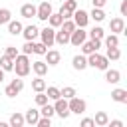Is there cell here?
I'll return each mask as SVG.
<instances>
[{
	"label": "cell",
	"instance_id": "6da1fadb",
	"mask_svg": "<svg viewBox=\"0 0 127 127\" xmlns=\"http://www.w3.org/2000/svg\"><path fill=\"white\" fill-rule=\"evenodd\" d=\"M12 71H16L18 77H26L30 73V58L26 54H18L14 58V69Z\"/></svg>",
	"mask_w": 127,
	"mask_h": 127
},
{
	"label": "cell",
	"instance_id": "7a4b0ae2",
	"mask_svg": "<svg viewBox=\"0 0 127 127\" xmlns=\"http://www.w3.org/2000/svg\"><path fill=\"white\" fill-rule=\"evenodd\" d=\"M87 65H91V67H95V69L105 71V69L109 67V60H107L105 56H101V54L93 52V54H89V56H87Z\"/></svg>",
	"mask_w": 127,
	"mask_h": 127
},
{
	"label": "cell",
	"instance_id": "3957f363",
	"mask_svg": "<svg viewBox=\"0 0 127 127\" xmlns=\"http://www.w3.org/2000/svg\"><path fill=\"white\" fill-rule=\"evenodd\" d=\"M67 107H69V113L83 115V113H85V109H87V103H85L81 97L73 95V97H69V99H67Z\"/></svg>",
	"mask_w": 127,
	"mask_h": 127
},
{
	"label": "cell",
	"instance_id": "277c9868",
	"mask_svg": "<svg viewBox=\"0 0 127 127\" xmlns=\"http://www.w3.org/2000/svg\"><path fill=\"white\" fill-rule=\"evenodd\" d=\"M54 111H56L62 119H67V117H69L67 99H65V97H58V99H54Z\"/></svg>",
	"mask_w": 127,
	"mask_h": 127
},
{
	"label": "cell",
	"instance_id": "5b68a950",
	"mask_svg": "<svg viewBox=\"0 0 127 127\" xmlns=\"http://www.w3.org/2000/svg\"><path fill=\"white\" fill-rule=\"evenodd\" d=\"M40 38H42V44L46 46V48H52L56 42H54V38H56V28H52V26H46L44 30H40Z\"/></svg>",
	"mask_w": 127,
	"mask_h": 127
},
{
	"label": "cell",
	"instance_id": "8992f818",
	"mask_svg": "<svg viewBox=\"0 0 127 127\" xmlns=\"http://www.w3.org/2000/svg\"><path fill=\"white\" fill-rule=\"evenodd\" d=\"M85 40H87V32H85L83 28H75V30L69 34V44L75 46V48H79Z\"/></svg>",
	"mask_w": 127,
	"mask_h": 127
},
{
	"label": "cell",
	"instance_id": "52a82bcc",
	"mask_svg": "<svg viewBox=\"0 0 127 127\" xmlns=\"http://www.w3.org/2000/svg\"><path fill=\"white\" fill-rule=\"evenodd\" d=\"M50 14H52V4H50L48 0H44L40 6H36V18H38V20H42V22H48Z\"/></svg>",
	"mask_w": 127,
	"mask_h": 127
},
{
	"label": "cell",
	"instance_id": "ba28073f",
	"mask_svg": "<svg viewBox=\"0 0 127 127\" xmlns=\"http://www.w3.org/2000/svg\"><path fill=\"white\" fill-rule=\"evenodd\" d=\"M71 18H73V24H75L77 28H85L87 22H89V14H87L85 10H81V8H79V10L75 8L73 14H71Z\"/></svg>",
	"mask_w": 127,
	"mask_h": 127
},
{
	"label": "cell",
	"instance_id": "9c48e42d",
	"mask_svg": "<svg viewBox=\"0 0 127 127\" xmlns=\"http://www.w3.org/2000/svg\"><path fill=\"white\" fill-rule=\"evenodd\" d=\"M22 89H24V81H22V79H12V81L6 85L4 95H8V97H16Z\"/></svg>",
	"mask_w": 127,
	"mask_h": 127
},
{
	"label": "cell",
	"instance_id": "30bf717a",
	"mask_svg": "<svg viewBox=\"0 0 127 127\" xmlns=\"http://www.w3.org/2000/svg\"><path fill=\"white\" fill-rule=\"evenodd\" d=\"M75 8H77V0H64V4H62V8H60L62 18H64V20L71 18V14H73Z\"/></svg>",
	"mask_w": 127,
	"mask_h": 127
},
{
	"label": "cell",
	"instance_id": "8fae6325",
	"mask_svg": "<svg viewBox=\"0 0 127 127\" xmlns=\"http://www.w3.org/2000/svg\"><path fill=\"white\" fill-rule=\"evenodd\" d=\"M79 48H81V54H83V56H89V54H93V52H97V50L101 48V40H89V42H83Z\"/></svg>",
	"mask_w": 127,
	"mask_h": 127
},
{
	"label": "cell",
	"instance_id": "7c38bea8",
	"mask_svg": "<svg viewBox=\"0 0 127 127\" xmlns=\"http://www.w3.org/2000/svg\"><path fill=\"white\" fill-rule=\"evenodd\" d=\"M109 30H111V34H121V32H125V20H123L121 16L111 18V20H109Z\"/></svg>",
	"mask_w": 127,
	"mask_h": 127
},
{
	"label": "cell",
	"instance_id": "4fadbf2b",
	"mask_svg": "<svg viewBox=\"0 0 127 127\" xmlns=\"http://www.w3.org/2000/svg\"><path fill=\"white\" fill-rule=\"evenodd\" d=\"M22 36L28 40V42H34L38 36H40V30L32 24V26H26V28H22Z\"/></svg>",
	"mask_w": 127,
	"mask_h": 127
},
{
	"label": "cell",
	"instance_id": "5bb4252c",
	"mask_svg": "<svg viewBox=\"0 0 127 127\" xmlns=\"http://www.w3.org/2000/svg\"><path fill=\"white\" fill-rule=\"evenodd\" d=\"M44 56H46V64H48V65H58L60 60H62V54H60L58 50H48Z\"/></svg>",
	"mask_w": 127,
	"mask_h": 127
},
{
	"label": "cell",
	"instance_id": "9a60e30c",
	"mask_svg": "<svg viewBox=\"0 0 127 127\" xmlns=\"http://www.w3.org/2000/svg\"><path fill=\"white\" fill-rule=\"evenodd\" d=\"M48 67H50V65H48L46 62H42V60H38V62H34V64L30 65V69H34V73H36V75H42V77L48 73Z\"/></svg>",
	"mask_w": 127,
	"mask_h": 127
},
{
	"label": "cell",
	"instance_id": "2e32d148",
	"mask_svg": "<svg viewBox=\"0 0 127 127\" xmlns=\"http://www.w3.org/2000/svg\"><path fill=\"white\" fill-rule=\"evenodd\" d=\"M111 99L117 101V103H127V89H121V87H115L111 91Z\"/></svg>",
	"mask_w": 127,
	"mask_h": 127
},
{
	"label": "cell",
	"instance_id": "e0dca14e",
	"mask_svg": "<svg viewBox=\"0 0 127 127\" xmlns=\"http://www.w3.org/2000/svg\"><path fill=\"white\" fill-rule=\"evenodd\" d=\"M38 119H40V111L38 109H28L26 111V115H24V123H28V125H36L38 123Z\"/></svg>",
	"mask_w": 127,
	"mask_h": 127
},
{
	"label": "cell",
	"instance_id": "ac0fdd59",
	"mask_svg": "<svg viewBox=\"0 0 127 127\" xmlns=\"http://www.w3.org/2000/svg\"><path fill=\"white\" fill-rule=\"evenodd\" d=\"M71 65H73V69H77V71H81V69H85L87 67V58L81 54V56H73V60H71Z\"/></svg>",
	"mask_w": 127,
	"mask_h": 127
},
{
	"label": "cell",
	"instance_id": "d6986e66",
	"mask_svg": "<svg viewBox=\"0 0 127 127\" xmlns=\"http://www.w3.org/2000/svg\"><path fill=\"white\" fill-rule=\"evenodd\" d=\"M20 16L22 18H32V16H36V6L34 4H24L22 8H20Z\"/></svg>",
	"mask_w": 127,
	"mask_h": 127
},
{
	"label": "cell",
	"instance_id": "ffe728a7",
	"mask_svg": "<svg viewBox=\"0 0 127 127\" xmlns=\"http://www.w3.org/2000/svg\"><path fill=\"white\" fill-rule=\"evenodd\" d=\"M105 79L109 81V83H117V81H121V71H117V69H105Z\"/></svg>",
	"mask_w": 127,
	"mask_h": 127
},
{
	"label": "cell",
	"instance_id": "44dd1931",
	"mask_svg": "<svg viewBox=\"0 0 127 127\" xmlns=\"http://www.w3.org/2000/svg\"><path fill=\"white\" fill-rule=\"evenodd\" d=\"M22 22H18V20H10L8 22V32L12 34V36H18V34H22Z\"/></svg>",
	"mask_w": 127,
	"mask_h": 127
},
{
	"label": "cell",
	"instance_id": "7402d4cb",
	"mask_svg": "<svg viewBox=\"0 0 127 127\" xmlns=\"http://www.w3.org/2000/svg\"><path fill=\"white\" fill-rule=\"evenodd\" d=\"M105 58H107L109 62H117V60L121 58V50H119V46L107 48V54H105Z\"/></svg>",
	"mask_w": 127,
	"mask_h": 127
},
{
	"label": "cell",
	"instance_id": "603a6c76",
	"mask_svg": "<svg viewBox=\"0 0 127 127\" xmlns=\"http://www.w3.org/2000/svg\"><path fill=\"white\" fill-rule=\"evenodd\" d=\"M107 121H109V117H107V113H105V111H97V113H95V117H93V123H95L97 127H105V125H107Z\"/></svg>",
	"mask_w": 127,
	"mask_h": 127
},
{
	"label": "cell",
	"instance_id": "cb8c5ba5",
	"mask_svg": "<svg viewBox=\"0 0 127 127\" xmlns=\"http://www.w3.org/2000/svg\"><path fill=\"white\" fill-rule=\"evenodd\" d=\"M48 22H50V26H52V28H60V26H62V22H64V18H62V14H60V12H52V14H50V18H48Z\"/></svg>",
	"mask_w": 127,
	"mask_h": 127
},
{
	"label": "cell",
	"instance_id": "d4e9b609",
	"mask_svg": "<svg viewBox=\"0 0 127 127\" xmlns=\"http://www.w3.org/2000/svg\"><path fill=\"white\" fill-rule=\"evenodd\" d=\"M46 87H48V85H46V79H44L42 75H38L36 79H32V89H34V91H46Z\"/></svg>",
	"mask_w": 127,
	"mask_h": 127
},
{
	"label": "cell",
	"instance_id": "484cf974",
	"mask_svg": "<svg viewBox=\"0 0 127 127\" xmlns=\"http://www.w3.org/2000/svg\"><path fill=\"white\" fill-rule=\"evenodd\" d=\"M0 67L4 71H12L14 69V60L8 58V56H0Z\"/></svg>",
	"mask_w": 127,
	"mask_h": 127
},
{
	"label": "cell",
	"instance_id": "4316f807",
	"mask_svg": "<svg viewBox=\"0 0 127 127\" xmlns=\"http://www.w3.org/2000/svg\"><path fill=\"white\" fill-rule=\"evenodd\" d=\"M89 18H91L93 22H103V20H105V12H103V8H93V10L89 12Z\"/></svg>",
	"mask_w": 127,
	"mask_h": 127
},
{
	"label": "cell",
	"instance_id": "83f0119b",
	"mask_svg": "<svg viewBox=\"0 0 127 127\" xmlns=\"http://www.w3.org/2000/svg\"><path fill=\"white\" fill-rule=\"evenodd\" d=\"M54 42L56 44H60V46H65V44H69V34H65V32H56V38H54Z\"/></svg>",
	"mask_w": 127,
	"mask_h": 127
},
{
	"label": "cell",
	"instance_id": "f1b7e54d",
	"mask_svg": "<svg viewBox=\"0 0 127 127\" xmlns=\"http://www.w3.org/2000/svg\"><path fill=\"white\" fill-rule=\"evenodd\" d=\"M103 42H105V48H113V46H119V36H117V34H109V36H103Z\"/></svg>",
	"mask_w": 127,
	"mask_h": 127
},
{
	"label": "cell",
	"instance_id": "f546056e",
	"mask_svg": "<svg viewBox=\"0 0 127 127\" xmlns=\"http://www.w3.org/2000/svg\"><path fill=\"white\" fill-rule=\"evenodd\" d=\"M10 125L12 127H22L24 125V115L22 113H12L10 115Z\"/></svg>",
	"mask_w": 127,
	"mask_h": 127
},
{
	"label": "cell",
	"instance_id": "4dcf8cb0",
	"mask_svg": "<svg viewBox=\"0 0 127 127\" xmlns=\"http://www.w3.org/2000/svg\"><path fill=\"white\" fill-rule=\"evenodd\" d=\"M75 28H77V26L73 24V20H71V18H67V20H64V22H62V32H65V34H71Z\"/></svg>",
	"mask_w": 127,
	"mask_h": 127
},
{
	"label": "cell",
	"instance_id": "1f68e13d",
	"mask_svg": "<svg viewBox=\"0 0 127 127\" xmlns=\"http://www.w3.org/2000/svg\"><path fill=\"white\" fill-rule=\"evenodd\" d=\"M10 20H12V12H10L8 8H0V26L8 24Z\"/></svg>",
	"mask_w": 127,
	"mask_h": 127
},
{
	"label": "cell",
	"instance_id": "d6a6232c",
	"mask_svg": "<svg viewBox=\"0 0 127 127\" xmlns=\"http://www.w3.org/2000/svg\"><path fill=\"white\" fill-rule=\"evenodd\" d=\"M103 36H105V32H103L101 26H95V28L89 32V38H91V40H103Z\"/></svg>",
	"mask_w": 127,
	"mask_h": 127
},
{
	"label": "cell",
	"instance_id": "836d02e7",
	"mask_svg": "<svg viewBox=\"0 0 127 127\" xmlns=\"http://www.w3.org/2000/svg\"><path fill=\"white\" fill-rule=\"evenodd\" d=\"M54 105H50V103H44L42 105V109H40V115H44V117H54Z\"/></svg>",
	"mask_w": 127,
	"mask_h": 127
},
{
	"label": "cell",
	"instance_id": "e575fe53",
	"mask_svg": "<svg viewBox=\"0 0 127 127\" xmlns=\"http://www.w3.org/2000/svg\"><path fill=\"white\" fill-rule=\"evenodd\" d=\"M60 95H62V97H65V99H69V97H73V95H77V93H75V87L67 85V87L60 89Z\"/></svg>",
	"mask_w": 127,
	"mask_h": 127
},
{
	"label": "cell",
	"instance_id": "d590c367",
	"mask_svg": "<svg viewBox=\"0 0 127 127\" xmlns=\"http://www.w3.org/2000/svg\"><path fill=\"white\" fill-rule=\"evenodd\" d=\"M46 89H48V93H46V95H48V99H52V101H54V99L62 97V95H60V89H58V87L50 85V87H46Z\"/></svg>",
	"mask_w": 127,
	"mask_h": 127
},
{
	"label": "cell",
	"instance_id": "8d00e7d4",
	"mask_svg": "<svg viewBox=\"0 0 127 127\" xmlns=\"http://www.w3.org/2000/svg\"><path fill=\"white\" fill-rule=\"evenodd\" d=\"M48 52V48L42 44V42H34V54H38V56H44Z\"/></svg>",
	"mask_w": 127,
	"mask_h": 127
},
{
	"label": "cell",
	"instance_id": "74e56055",
	"mask_svg": "<svg viewBox=\"0 0 127 127\" xmlns=\"http://www.w3.org/2000/svg\"><path fill=\"white\" fill-rule=\"evenodd\" d=\"M36 103L42 107L44 103H48V95H46L44 91H36Z\"/></svg>",
	"mask_w": 127,
	"mask_h": 127
},
{
	"label": "cell",
	"instance_id": "f35d334b",
	"mask_svg": "<svg viewBox=\"0 0 127 127\" xmlns=\"http://www.w3.org/2000/svg\"><path fill=\"white\" fill-rule=\"evenodd\" d=\"M22 54H26V56L34 54V42H28V40H26V44L22 46Z\"/></svg>",
	"mask_w": 127,
	"mask_h": 127
},
{
	"label": "cell",
	"instance_id": "ab89813d",
	"mask_svg": "<svg viewBox=\"0 0 127 127\" xmlns=\"http://www.w3.org/2000/svg\"><path fill=\"white\" fill-rule=\"evenodd\" d=\"M36 125H38V127H50V125H52V117H44V115H40V119H38Z\"/></svg>",
	"mask_w": 127,
	"mask_h": 127
},
{
	"label": "cell",
	"instance_id": "60d3db41",
	"mask_svg": "<svg viewBox=\"0 0 127 127\" xmlns=\"http://www.w3.org/2000/svg\"><path fill=\"white\" fill-rule=\"evenodd\" d=\"M4 56H8V58H16L18 56V48H14V46H6V52H4Z\"/></svg>",
	"mask_w": 127,
	"mask_h": 127
},
{
	"label": "cell",
	"instance_id": "b9f144b4",
	"mask_svg": "<svg viewBox=\"0 0 127 127\" xmlns=\"http://www.w3.org/2000/svg\"><path fill=\"white\" fill-rule=\"evenodd\" d=\"M81 127H93L95 123H93V119L91 117H85V119H81V123H79Z\"/></svg>",
	"mask_w": 127,
	"mask_h": 127
},
{
	"label": "cell",
	"instance_id": "7bdbcfd3",
	"mask_svg": "<svg viewBox=\"0 0 127 127\" xmlns=\"http://www.w3.org/2000/svg\"><path fill=\"white\" fill-rule=\"evenodd\" d=\"M119 12H121V16H127V0H123V2H121Z\"/></svg>",
	"mask_w": 127,
	"mask_h": 127
},
{
	"label": "cell",
	"instance_id": "ee69618b",
	"mask_svg": "<svg viewBox=\"0 0 127 127\" xmlns=\"http://www.w3.org/2000/svg\"><path fill=\"white\" fill-rule=\"evenodd\" d=\"M93 2V8H103L107 4V0H91Z\"/></svg>",
	"mask_w": 127,
	"mask_h": 127
},
{
	"label": "cell",
	"instance_id": "f6af8a7d",
	"mask_svg": "<svg viewBox=\"0 0 127 127\" xmlns=\"http://www.w3.org/2000/svg\"><path fill=\"white\" fill-rule=\"evenodd\" d=\"M107 125H111V127H123V121H119V119H113V121H107Z\"/></svg>",
	"mask_w": 127,
	"mask_h": 127
},
{
	"label": "cell",
	"instance_id": "bcb514c9",
	"mask_svg": "<svg viewBox=\"0 0 127 127\" xmlns=\"http://www.w3.org/2000/svg\"><path fill=\"white\" fill-rule=\"evenodd\" d=\"M2 81H4V69L0 67V83H2Z\"/></svg>",
	"mask_w": 127,
	"mask_h": 127
},
{
	"label": "cell",
	"instance_id": "7dc6e473",
	"mask_svg": "<svg viewBox=\"0 0 127 127\" xmlns=\"http://www.w3.org/2000/svg\"><path fill=\"white\" fill-rule=\"evenodd\" d=\"M62 2H64V0H62Z\"/></svg>",
	"mask_w": 127,
	"mask_h": 127
}]
</instances>
